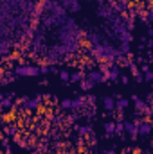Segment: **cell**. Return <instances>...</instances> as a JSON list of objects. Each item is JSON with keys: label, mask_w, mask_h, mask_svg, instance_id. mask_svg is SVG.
Here are the masks:
<instances>
[{"label": "cell", "mask_w": 153, "mask_h": 154, "mask_svg": "<svg viewBox=\"0 0 153 154\" xmlns=\"http://www.w3.org/2000/svg\"><path fill=\"white\" fill-rule=\"evenodd\" d=\"M61 79L67 81V79H68V74H67V72H61Z\"/></svg>", "instance_id": "obj_11"}, {"label": "cell", "mask_w": 153, "mask_h": 154, "mask_svg": "<svg viewBox=\"0 0 153 154\" xmlns=\"http://www.w3.org/2000/svg\"><path fill=\"white\" fill-rule=\"evenodd\" d=\"M90 77H92V81H94V82H97V81H104V77H101V74H92Z\"/></svg>", "instance_id": "obj_5"}, {"label": "cell", "mask_w": 153, "mask_h": 154, "mask_svg": "<svg viewBox=\"0 0 153 154\" xmlns=\"http://www.w3.org/2000/svg\"><path fill=\"white\" fill-rule=\"evenodd\" d=\"M124 154H130V152H124Z\"/></svg>", "instance_id": "obj_14"}, {"label": "cell", "mask_w": 153, "mask_h": 154, "mask_svg": "<svg viewBox=\"0 0 153 154\" xmlns=\"http://www.w3.org/2000/svg\"><path fill=\"white\" fill-rule=\"evenodd\" d=\"M72 81H81V74H74L72 75Z\"/></svg>", "instance_id": "obj_9"}, {"label": "cell", "mask_w": 153, "mask_h": 154, "mask_svg": "<svg viewBox=\"0 0 153 154\" xmlns=\"http://www.w3.org/2000/svg\"><path fill=\"white\" fill-rule=\"evenodd\" d=\"M61 106H63V107H72V101H68V99H67V101L61 102Z\"/></svg>", "instance_id": "obj_7"}, {"label": "cell", "mask_w": 153, "mask_h": 154, "mask_svg": "<svg viewBox=\"0 0 153 154\" xmlns=\"http://www.w3.org/2000/svg\"><path fill=\"white\" fill-rule=\"evenodd\" d=\"M108 77H110V79H115V77H117V70H113V72H110V74H108Z\"/></svg>", "instance_id": "obj_10"}, {"label": "cell", "mask_w": 153, "mask_h": 154, "mask_svg": "<svg viewBox=\"0 0 153 154\" xmlns=\"http://www.w3.org/2000/svg\"><path fill=\"white\" fill-rule=\"evenodd\" d=\"M104 107H106V109H113V99L112 97L104 99Z\"/></svg>", "instance_id": "obj_2"}, {"label": "cell", "mask_w": 153, "mask_h": 154, "mask_svg": "<svg viewBox=\"0 0 153 154\" xmlns=\"http://www.w3.org/2000/svg\"><path fill=\"white\" fill-rule=\"evenodd\" d=\"M104 127H106V131H108V133H112V131H113V129H115V126H113V124H112V122H110V124H106Z\"/></svg>", "instance_id": "obj_8"}, {"label": "cell", "mask_w": 153, "mask_h": 154, "mask_svg": "<svg viewBox=\"0 0 153 154\" xmlns=\"http://www.w3.org/2000/svg\"><path fill=\"white\" fill-rule=\"evenodd\" d=\"M106 154H115V152H112V151H110V152H106Z\"/></svg>", "instance_id": "obj_13"}, {"label": "cell", "mask_w": 153, "mask_h": 154, "mask_svg": "<svg viewBox=\"0 0 153 154\" xmlns=\"http://www.w3.org/2000/svg\"><path fill=\"white\" fill-rule=\"evenodd\" d=\"M146 79H148V81H151V79H153V74H151V72H148V74H146Z\"/></svg>", "instance_id": "obj_12"}, {"label": "cell", "mask_w": 153, "mask_h": 154, "mask_svg": "<svg viewBox=\"0 0 153 154\" xmlns=\"http://www.w3.org/2000/svg\"><path fill=\"white\" fill-rule=\"evenodd\" d=\"M38 72V68H18V74H22V75H36Z\"/></svg>", "instance_id": "obj_1"}, {"label": "cell", "mask_w": 153, "mask_h": 154, "mask_svg": "<svg viewBox=\"0 0 153 154\" xmlns=\"http://www.w3.org/2000/svg\"><path fill=\"white\" fill-rule=\"evenodd\" d=\"M150 131H151L150 124H144V126H141V127H139V133H141V134H148Z\"/></svg>", "instance_id": "obj_3"}, {"label": "cell", "mask_w": 153, "mask_h": 154, "mask_svg": "<svg viewBox=\"0 0 153 154\" xmlns=\"http://www.w3.org/2000/svg\"><path fill=\"white\" fill-rule=\"evenodd\" d=\"M126 106H128V101H124V99H122V101H119V102H117V107H119V109H124Z\"/></svg>", "instance_id": "obj_6"}, {"label": "cell", "mask_w": 153, "mask_h": 154, "mask_svg": "<svg viewBox=\"0 0 153 154\" xmlns=\"http://www.w3.org/2000/svg\"><path fill=\"white\" fill-rule=\"evenodd\" d=\"M92 84H94V81H83L81 82V88L83 90H88V88H92Z\"/></svg>", "instance_id": "obj_4"}]
</instances>
